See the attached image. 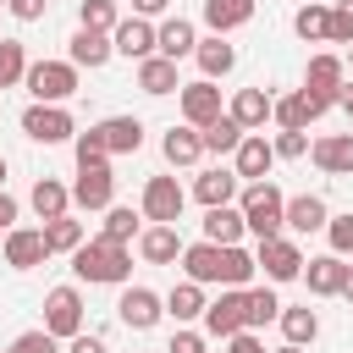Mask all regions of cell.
Instances as JSON below:
<instances>
[{
    "label": "cell",
    "instance_id": "6da1fadb",
    "mask_svg": "<svg viewBox=\"0 0 353 353\" xmlns=\"http://www.w3.org/2000/svg\"><path fill=\"white\" fill-rule=\"evenodd\" d=\"M72 276L88 281V287H127V276H132V248H127V243H110V237H88V243L72 254Z\"/></svg>",
    "mask_w": 353,
    "mask_h": 353
},
{
    "label": "cell",
    "instance_id": "7a4b0ae2",
    "mask_svg": "<svg viewBox=\"0 0 353 353\" xmlns=\"http://www.w3.org/2000/svg\"><path fill=\"white\" fill-rule=\"evenodd\" d=\"M237 210H243V226L259 237V243H270V237H281L287 226H281V210H287V193L265 176V182H248L243 193H237Z\"/></svg>",
    "mask_w": 353,
    "mask_h": 353
},
{
    "label": "cell",
    "instance_id": "44dd1931",
    "mask_svg": "<svg viewBox=\"0 0 353 353\" xmlns=\"http://www.w3.org/2000/svg\"><path fill=\"white\" fill-rule=\"evenodd\" d=\"M237 171L232 165H210V171H199V182H193V199L204 204V210H215V204H232L237 199Z\"/></svg>",
    "mask_w": 353,
    "mask_h": 353
},
{
    "label": "cell",
    "instance_id": "e0dca14e",
    "mask_svg": "<svg viewBox=\"0 0 353 353\" xmlns=\"http://www.w3.org/2000/svg\"><path fill=\"white\" fill-rule=\"evenodd\" d=\"M94 132H99L105 154H138L143 149V121L138 116H105Z\"/></svg>",
    "mask_w": 353,
    "mask_h": 353
},
{
    "label": "cell",
    "instance_id": "ffe728a7",
    "mask_svg": "<svg viewBox=\"0 0 353 353\" xmlns=\"http://www.w3.org/2000/svg\"><path fill=\"white\" fill-rule=\"evenodd\" d=\"M193 44H199V28H193L188 17H165V22L154 28V55H165V61L193 55Z\"/></svg>",
    "mask_w": 353,
    "mask_h": 353
},
{
    "label": "cell",
    "instance_id": "c3c4849f",
    "mask_svg": "<svg viewBox=\"0 0 353 353\" xmlns=\"http://www.w3.org/2000/svg\"><path fill=\"white\" fill-rule=\"evenodd\" d=\"M165 353H204V331L176 325V336H171V347H165Z\"/></svg>",
    "mask_w": 353,
    "mask_h": 353
},
{
    "label": "cell",
    "instance_id": "836d02e7",
    "mask_svg": "<svg viewBox=\"0 0 353 353\" xmlns=\"http://www.w3.org/2000/svg\"><path fill=\"white\" fill-rule=\"evenodd\" d=\"M39 232H44V254H77V248L88 243L83 221H72V215H61V221H44Z\"/></svg>",
    "mask_w": 353,
    "mask_h": 353
},
{
    "label": "cell",
    "instance_id": "816d5d0a",
    "mask_svg": "<svg viewBox=\"0 0 353 353\" xmlns=\"http://www.w3.org/2000/svg\"><path fill=\"white\" fill-rule=\"evenodd\" d=\"M66 353H105V342H99L94 331H77V336L66 342Z\"/></svg>",
    "mask_w": 353,
    "mask_h": 353
},
{
    "label": "cell",
    "instance_id": "cb8c5ba5",
    "mask_svg": "<svg viewBox=\"0 0 353 353\" xmlns=\"http://www.w3.org/2000/svg\"><path fill=\"white\" fill-rule=\"evenodd\" d=\"M110 55H116V50H110V33H88V28H77V33H72V44H66V61H72L77 72H83V66H88V72H99Z\"/></svg>",
    "mask_w": 353,
    "mask_h": 353
},
{
    "label": "cell",
    "instance_id": "11a10c76",
    "mask_svg": "<svg viewBox=\"0 0 353 353\" xmlns=\"http://www.w3.org/2000/svg\"><path fill=\"white\" fill-rule=\"evenodd\" d=\"M336 298H347V303H353V265L342 270V292H336Z\"/></svg>",
    "mask_w": 353,
    "mask_h": 353
},
{
    "label": "cell",
    "instance_id": "ac0fdd59",
    "mask_svg": "<svg viewBox=\"0 0 353 353\" xmlns=\"http://www.w3.org/2000/svg\"><path fill=\"white\" fill-rule=\"evenodd\" d=\"M50 254H44V232L39 226H11L6 232V265L11 270H33V265H44Z\"/></svg>",
    "mask_w": 353,
    "mask_h": 353
},
{
    "label": "cell",
    "instance_id": "277c9868",
    "mask_svg": "<svg viewBox=\"0 0 353 353\" xmlns=\"http://www.w3.org/2000/svg\"><path fill=\"white\" fill-rule=\"evenodd\" d=\"M182 210H188V193H182V182H176V176H149V182H143L138 215H143L149 226H176V221H182Z\"/></svg>",
    "mask_w": 353,
    "mask_h": 353
},
{
    "label": "cell",
    "instance_id": "603a6c76",
    "mask_svg": "<svg viewBox=\"0 0 353 353\" xmlns=\"http://www.w3.org/2000/svg\"><path fill=\"white\" fill-rule=\"evenodd\" d=\"M342 270H347V259H336V254L303 259V287H309V298H336V292H342Z\"/></svg>",
    "mask_w": 353,
    "mask_h": 353
},
{
    "label": "cell",
    "instance_id": "4fadbf2b",
    "mask_svg": "<svg viewBox=\"0 0 353 353\" xmlns=\"http://www.w3.org/2000/svg\"><path fill=\"white\" fill-rule=\"evenodd\" d=\"M270 165H276L270 138H265V132H243V143L232 149V171H237V182H265Z\"/></svg>",
    "mask_w": 353,
    "mask_h": 353
},
{
    "label": "cell",
    "instance_id": "be15d7a7",
    "mask_svg": "<svg viewBox=\"0 0 353 353\" xmlns=\"http://www.w3.org/2000/svg\"><path fill=\"white\" fill-rule=\"evenodd\" d=\"M6 353H11V347H6Z\"/></svg>",
    "mask_w": 353,
    "mask_h": 353
},
{
    "label": "cell",
    "instance_id": "f1b7e54d",
    "mask_svg": "<svg viewBox=\"0 0 353 353\" xmlns=\"http://www.w3.org/2000/svg\"><path fill=\"white\" fill-rule=\"evenodd\" d=\"M243 22H254V0H204V28L210 33H237Z\"/></svg>",
    "mask_w": 353,
    "mask_h": 353
},
{
    "label": "cell",
    "instance_id": "9a60e30c",
    "mask_svg": "<svg viewBox=\"0 0 353 353\" xmlns=\"http://www.w3.org/2000/svg\"><path fill=\"white\" fill-rule=\"evenodd\" d=\"M325 221H331V210H325V199H320V193H292V199H287V210H281V226H287L292 237L325 232Z\"/></svg>",
    "mask_w": 353,
    "mask_h": 353
},
{
    "label": "cell",
    "instance_id": "9f6ffc18",
    "mask_svg": "<svg viewBox=\"0 0 353 353\" xmlns=\"http://www.w3.org/2000/svg\"><path fill=\"white\" fill-rule=\"evenodd\" d=\"M336 105H342V110H347V121H353V83L342 88V99H336Z\"/></svg>",
    "mask_w": 353,
    "mask_h": 353
},
{
    "label": "cell",
    "instance_id": "8fae6325",
    "mask_svg": "<svg viewBox=\"0 0 353 353\" xmlns=\"http://www.w3.org/2000/svg\"><path fill=\"white\" fill-rule=\"evenodd\" d=\"M331 105L320 99V94H281V99H270V121L281 127V132H309V121H320Z\"/></svg>",
    "mask_w": 353,
    "mask_h": 353
},
{
    "label": "cell",
    "instance_id": "7c38bea8",
    "mask_svg": "<svg viewBox=\"0 0 353 353\" xmlns=\"http://www.w3.org/2000/svg\"><path fill=\"white\" fill-rule=\"evenodd\" d=\"M116 314H121V325H127V331H154V325H160V314H165V298H160V292H149V287H121Z\"/></svg>",
    "mask_w": 353,
    "mask_h": 353
},
{
    "label": "cell",
    "instance_id": "5bb4252c",
    "mask_svg": "<svg viewBox=\"0 0 353 353\" xmlns=\"http://www.w3.org/2000/svg\"><path fill=\"white\" fill-rule=\"evenodd\" d=\"M237 331H248V314H243V287H226L210 309H204V336H237Z\"/></svg>",
    "mask_w": 353,
    "mask_h": 353
},
{
    "label": "cell",
    "instance_id": "94428289",
    "mask_svg": "<svg viewBox=\"0 0 353 353\" xmlns=\"http://www.w3.org/2000/svg\"><path fill=\"white\" fill-rule=\"evenodd\" d=\"M342 6H353V0H342Z\"/></svg>",
    "mask_w": 353,
    "mask_h": 353
},
{
    "label": "cell",
    "instance_id": "b9f144b4",
    "mask_svg": "<svg viewBox=\"0 0 353 353\" xmlns=\"http://www.w3.org/2000/svg\"><path fill=\"white\" fill-rule=\"evenodd\" d=\"M22 72H28V50H22V39H0V88L22 83Z\"/></svg>",
    "mask_w": 353,
    "mask_h": 353
},
{
    "label": "cell",
    "instance_id": "e575fe53",
    "mask_svg": "<svg viewBox=\"0 0 353 353\" xmlns=\"http://www.w3.org/2000/svg\"><path fill=\"white\" fill-rule=\"evenodd\" d=\"M276 320H281V336H287L292 347H309V342L320 336V314H314L309 303H298V309H287V303H281V314H276Z\"/></svg>",
    "mask_w": 353,
    "mask_h": 353
},
{
    "label": "cell",
    "instance_id": "8992f818",
    "mask_svg": "<svg viewBox=\"0 0 353 353\" xmlns=\"http://www.w3.org/2000/svg\"><path fill=\"white\" fill-rule=\"evenodd\" d=\"M254 265L265 270V281H270V287H276V281H298V276H303V248L281 232V237H270V243H259V248H254Z\"/></svg>",
    "mask_w": 353,
    "mask_h": 353
},
{
    "label": "cell",
    "instance_id": "4dcf8cb0",
    "mask_svg": "<svg viewBox=\"0 0 353 353\" xmlns=\"http://www.w3.org/2000/svg\"><path fill=\"white\" fill-rule=\"evenodd\" d=\"M182 270H188V281H199V287L221 281V248H215V243H188V248H182Z\"/></svg>",
    "mask_w": 353,
    "mask_h": 353
},
{
    "label": "cell",
    "instance_id": "52a82bcc",
    "mask_svg": "<svg viewBox=\"0 0 353 353\" xmlns=\"http://www.w3.org/2000/svg\"><path fill=\"white\" fill-rule=\"evenodd\" d=\"M22 132L33 143H66V138H77V121H72L66 105H28L22 110Z\"/></svg>",
    "mask_w": 353,
    "mask_h": 353
},
{
    "label": "cell",
    "instance_id": "ba28073f",
    "mask_svg": "<svg viewBox=\"0 0 353 353\" xmlns=\"http://www.w3.org/2000/svg\"><path fill=\"white\" fill-rule=\"evenodd\" d=\"M72 204H77V210H110V204H116V176H110V160L77 165V182H72Z\"/></svg>",
    "mask_w": 353,
    "mask_h": 353
},
{
    "label": "cell",
    "instance_id": "f35d334b",
    "mask_svg": "<svg viewBox=\"0 0 353 353\" xmlns=\"http://www.w3.org/2000/svg\"><path fill=\"white\" fill-rule=\"evenodd\" d=\"M116 22H121L116 0H77V28H88V33H116Z\"/></svg>",
    "mask_w": 353,
    "mask_h": 353
},
{
    "label": "cell",
    "instance_id": "2e32d148",
    "mask_svg": "<svg viewBox=\"0 0 353 353\" xmlns=\"http://www.w3.org/2000/svg\"><path fill=\"white\" fill-rule=\"evenodd\" d=\"M110 50L127 55V61H149V55H154V28H149L143 17H121L116 33H110Z\"/></svg>",
    "mask_w": 353,
    "mask_h": 353
},
{
    "label": "cell",
    "instance_id": "4316f807",
    "mask_svg": "<svg viewBox=\"0 0 353 353\" xmlns=\"http://www.w3.org/2000/svg\"><path fill=\"white\" fill-rule=\"evenodd\" d=\"M28 204H33L39 221H61V215H72V188L55 182V176H39L33 193H28Z\"/></svg>",
    "mask_w": 353,
    "mask_h": 353
},
{
    "label": "cell",
    "instance_id": "9c48e42d",
    "mask_svg": "<svg viewBox=\"0 0 353 353\" xmlns=\"http://www.w3.org/2000/svg\"><path fill=\"white\" fill-rule=\"evenodd\" d=\"M342 88H347V61H342V55H331V50L309 55V72H303V94H320L325 105H336V99H342Z\"/></svg>",
    "mask_w": 353,
    "mask_h": 353
},
{
    "label": "cell",
    "instance_id": "bcb514c9",
    "mask_svg": "<svg viewBox=\"0 0 353 353\" xmlns=\"http://www.w3.org/2000/svg\"><path fill=\"white\" fill-rule=\"evenodd\" d=\"M11 353H61V342H55V336L39 325V331H22V336L11 342Z\"/></svg>",
    "mask_w": 353,
    "mask_h": 353
},
{
    "label": "cell",
    "instance_id": "83f0119b",
    "mask_svg": "<svg viewBox=\"0 0 353 353\" xmlns=\"http://www.w3.org/2000/svg\"><path fill=\"white\" fill-rule=\"evenodd\" d=\"M182 237H176V226H143L138 232V254L149 259V265H176L182 259Z\"/></svg>",
    "mask_w": 353,
    "mask_h": 353
},
{
    "label": "cell",
    "instance_id": "f907efd6",
    "mask_svg": "<svg viewBox=\"0 0 353 353\" xmlns=\"http://www.w3.org/2000/svg\"><path fill=\"white\" fill-rule=\"evenodd\" d=\"M226 353H265V342L254 331H237V336H226Z\"/></svg>",
    "mask_w": 353,
    "mask_h": 353
},
{
    "label": "cell",
    "instance_id": "3957f363",
    "mask_svg": "<svg viewBox=\"0 0 353 353\" xmlns=\"http://www.w3.org/2000/svg\"><path fill=\"white\" fill-rule=\"evenodd\" d=\"M22 83H28L33 105H66L77 94V66L72 61H28Z\"/></svg>",
    "mask_w": 353,
    "mask_h": 353
},
{
    "label": "cell",
    "instance_id": "91938a15",
    "mask_svg": "<svg viewBox=\"0 0 353 353\" xmlns=\"http://www.w3.org/2000/svg\"><path fill=\"white\" fill-rule=\"evenodd\" d=\"M0 188H6V154H0Z\"/></svg>",
    "mask_w": 353,
    "mask_h": 353
},
{
    "label": "cell",
    "instance_id": "6125c7cd",
    "mask_svg": "<svg viewBox=\"0 0 353 353\" xmlns=\"http://www.w3.org/2000/svg\"><path fill=\"white\" fill-rule=\"evenodd\" d=\"M0 6H6V0H0Z\"/></svg>",
    "mask_w": 353,
    "mask_h": 353
},
{
    "label": "cell",
    "instance_id": "f5cc1de1",
    "mask_svg": "<svg viewBox=\"0 0 353 353\" xmlns=\"http://www.w3.org/2000/svg\"><path fill=\"white\" fill-rule=\"evenodd\" d=\"M11 226H17V199H11L6 188H0V237H6Z\"/></svg>",
    "mask_w": 353,
    "mask_h": 353
},
{
    "label": "cell",
    "instance_id": "60d3db41",
    "mask_svg": "<svg viewBox=\"0 0 353 353\" xmlns=\"http://www.w3.org/2000/svg\"><path fill=\"white\" fill-rule=\"evenodd\" d=\"M199 143H204V154H232V149L243 143V127H237L232 116H221V121H210V127L199 132Z\"/></svg>",
    "mask_w": 353,
    "mask_h": 353
},
{
    "label": "cell",
    "instance_id": "74e56055",
    "mask_svg": "<svg viewBox=\"0 0 353 353\" xmlns=\"http://www.w3.org/2000/svg\"><path fill=\"white\" fill-rule=\"evenodd\" d=\"M254 270H259V265H254V254H248L243 243H237V248H221V287H248Z\"/></svg>",
    "mask_w": 353,
    "mask_h": 353
},
{
    "label": "cell",
    "instance_id": "d590c367",
    "mask_svg": "<svg viewBox=\"0 0 353 353\" xmlns=\"http://www.w3.org/2000/svg\"><path fill=\"white\" fill-rule=\"evenodd\" d=\"M243 314H248V331L270 325V320L281 314V298H276V287H270V281H265V287H243Z\"/></svg>",
    "mask_w": 353,
    "mask_h": 353
},
{
    "label": "cell",
    "instance_id": "d4e9b609",
    "mask_svg": "<svg viewBox=\"0 0 353 353\" xmlns=\"http://www.w3.org/2000/svg\"><path fill=\"white\" fill-rule=\"evenodd\" d=\"M193 61H199L204 83H215V77H232V66H237V50H232L221 33H210V39H199V44H193Z\"/></svg>",
    "mask_w": 353,
    "mask_h": 353
},
{
    "label": "cell",
    "instance_id": "f6af8a7d",
    "mask_svg": "<svg viewBox=\"0 0 353 353\" xmlns=\"http://www.w3.org/2000/svg\"><path fill=\"white\" fill-rule=\"evenodd\" d=\"M270 149H276V160H303L309 154V132H276Z\"/></svg>",
    "mask_w": 353,
    "mask_h": 353
},
{
    "label": "cell",
    "instance_id": "db71d44e",
    "mask_svg": "<svg viewBox=\"0 0 353 353\" xmlns=\"http://www.w3.org/2000/svg\"><path fill=\"white\" fill-rule=\"evenodd\" d=\"M132 6H138V17H143V22H149V17H160V11H165V6H171V0H132Z\"/></svg>",
    "mask_w": 353,
    "mask_h": 353
},
{
    "label": "cell",
    "instance_id": "680465c9",
    "mask_svg": "<svg viewBox=\"0 0 353 353\" xmlns=\"http://www.w3.org/2000/svg\"><path fill=\"white\" fill-rule=\"evenodd\" d=\"M342 61H347V72H353V44H347V55H342Z\"/></svg>",
    "mask_w": 353,
    "mask_h": 353
},
{
    "label": "cell",
    "instance_id": "484cf974",
    "mask_svg": "<svg viewBox=\"0 0 353 353\" xmlns=\"http://www.w3.org/2000/svg\"><path fill=\"white\" fill-rule=\"evenodd\" d=\"M226 116H232L243 132H259V127L270 121V94H265V88H237L232 105H226Z\"/></svg>",
    "mask_w": 353,
    "mask_h": 353
},
{
    "label": "cell",
    "instance_id": "ab89813d",
    "mask_svg": "<svg viewBox=\"0 0 353 353\" xmlns=\"http://www.w3.org/2000/svg\"><path fill=\"white\" fill-rule=\"evenodd\" d=\"M325 22H331V6H320V0H309V6H298V11H292V33H298V39H309V44H320V39H325Z\"/></svg>",
    "mask_w": 353,
    "mask_h": 353
},
{
    "label": "cell",
    "instance_id": "681fc988",
    "mask_svg": "<svg viewBox=\"0 0 353 353\" xmlns=\"http://www.w3.org/2000/svg\"><path fill=\"white\" fill-rule=\"evenodd\" d=\"M6 11H11L17 22H39V17L50 11V0H6Z\"/></svg>",
    "mask_w": 353,
    "mask_h": 353
},
{
    "label": "cell",
    "instance_id": "ee69618b",
    "mask_svg": "<svg viewBox=\"0 0 353 353\" xmlns=\"http://www.w3.org/2000/svg\"><path fill=\"white\" fill-rule=\"evenodd\" d=\"M325 44H353V6H331V22H325Z\"/></svg>",
    "mask_w": 353,
    "mask_h": 353
},
{
    "label": "cell",
    "instance_id": "6f0895ef",
    "mask_svg": "<svg viewBox=\"0 0 353 353\" xmlns=\"http://www.w3.org/2000/svg\"><path fill=\"white\" fill-rule=\"evenodd\" d=\"M276 353H303V347H292V342H287V347H276Z\"/></svg>",
    "mask_w": 353,
    "mask_h": 353
},
{
    "label": "cell",
    "instance_id": "30bf717a",
    "mask_svg": "<svg viewBox=\"0 0 353 353\" xmlns=\"http://www.w3.org/2000/svg\"><path fill=\"white\" fill-rule=\"evenodd\" d=\"M176 105H182V127H199V132L226 116V110H221V88L204 83V77H199V83H182V88H176Z\"/></svg>",
    "mask_w": 353,
    "mask_h": 353
},
{
    "label": "cell",
    "instance_id": "f546056e",
    "mask_svg": "<svg viewBox=\"0 0 353 353\" xmlns=\"http://www.w3.org/2000/svg\"><path fill=\"white\" fill-rule=\"evenodd\" d=\"M160 154H165V165H199V160H204L199 127H171V132L160 138Z\"/></svg>",
    "mask_w": 353,
    "mask_h": 353
},
{
    "label": "cell",
    "instance_id": "7bdbcfd3",
    "mask_svg": "<svg viewBox=\"0 0 353 353\" xmlns=\"http://www.w3.org/2000/svg\"><path fill=\"white\" fill-rule=\"evenodd\" d=\"M325 243H331L336 259H347V254H353V215H331V221H325Z\"/></svg>",
    "mask_w": 353,
    "mask_h": 353
},
{
    "label": "cell",
    "instance_id": "7402d4cb",
    "mask_svg": "<svg viewBox=\"0 0 353 353\" xmlns=\"http://www.w3.org/2000/svg\"><path fill=\"white\" fill-rule=\"evenodd\" d=\"M243 210L237 204H215V210H204V243H215V248H237L243 243Z\"/></svg>",
    "mask_w": 353,
    "mask_h": 353
},
{
    "label": "cell",
    "instance_id": "d6a6232c",
    "mask_svg": "<svg viewBox=\"0 0 353 353\" xmlns=\"http://www.w3.org/2000/svg\"><path fill=\"white\" fill-rule=\"evenodd\" d=\"M138 88L143 94H176L182 83H176V61H165V55H149V61H138Z\"/></svg>",
    "mask_w": 353,
    "mask_h": 353
},
{
    "label": "cell",
    "instance_id": "1f68e13d",
    "mask_svg": "<svg viewBox=\"0 0 353 353\" xmlns=\"http://www.w3.org/2000/svg\"><path fill=\"white\" fill-rule=\"evenodd\" d=\"M204 309H210V303H204V287H199V281H176V287L165 292V314H171L176 325L204 320Z\"/></svg>",
    "mask_w": 353,
    "mask_h": 353
},
{
    "label": "cell",
    "instance_id": "5b68a950",
    "mask_svg": "<svg viewBox=\"0 0 353 353\" xmlns=\"http://www.w3.org/2000/svg\"><path fill=\"white\" fill-rule=\"evenodd\" d=\"M44 331H50L55 342H72V336L83 331V292H77L72 281L44 292Z\"/></svg>",
    "mask_w": 353,
    "mask_h": 353
},
{
    "label": "cell",
    "instance_id": "8d00e7d4",
    "mask_svg": "<svg viewBox=\"0 0 353 353\" xmlns=\"http://www.w3.org/2000/svg\"><path fill=\"white\" fill-rule=\"evenodd\" d=\"M143 232V215L132 210V204H110L105 210V226H99V237H110V243H132Z\"/></svg>",
    "mask_w": 353,
    "mask_h": 353
},
{
    "label": "cell",
    "instance_id": "d6986e66",
    "mask_svg": "<svg viewBox=\"0 0 353 353\" xmlns=\"http://www.w3.org/2000/svg\"><path fill=\"white\" fill-rule=\"evenodd\" d=\"M314 165L325 176H353V132H331V138H314L309 143Z\"/></svg>",
    "mask_w": 353,
    "mask_h": 353
},
{
    "label": "cell",
    "instance_id": "7dc6e473",
    "mask_svg": "<svg viewBox=\"0 0 353 353\" xmlns=\"http://www.w3.org/2000/svg\"><path fill=\"white\" fill-rule=\"evenodd\" d=\"M94 160H110V154H105V143H99V132L88 127V132H77V165H94Z\"/></svg>",
    "mask_w": 353,
    "mask_h": 353
}]
</instances>
